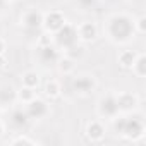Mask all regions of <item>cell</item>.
Segmentation results:
<instances>
[{"mask_svg":"<svg viewBox=\"0 0 146 146\" xmlns=\"http://www.w3.org/2000/svg\"><path fill=\"white\" fill-rule=\"evenodd\" d=\"M103 35L105 38L113 43V45H127L131 43L137 35L134 29V17L125 14V12H115L112 16L107 17L105 24H103Z\"/></svg>","mask_w":146,"mask_h":146,"instance_id":"6da1fadb","label":"cell"},{"mask_svg":"<svg viewBox=\"0 0 146 146\" xmlns=\"http://www.w3.org/2000/svg\"><path fill=\"white\" fill-rule=\"evenodd\" d=\"M112 125H113V131L117 136H120L122 139L125 141H131V143H137L144 137V132H146V122H144V117L143 113H139L137 110L136 112H131V113H119L115 119L110 120Z\"/></svg>","mask_w":146,"mask_h":146,"instance_id":"7a4b0ae2","label":"cell"},{"mask_svg":"<svg viewBox=\"0 0 146 146\" xmlns=\"http://www.w3.org/2000/svg\"><path fill=\"white\" fill-rule=\"evenodd\" d=\"M62 52L52 43H36L35 52H33V58L35 62L41 67V69H52L57 65V62L60 60Z\"/></svg>","mask_w":146,"mask_h":146,"instance_id":"3957f363","label":"cell"},{"mask_svg":"<svg viewBox=\"0 0 146 146\" xmlns=\"http://www.w3.org/2000/svg\"><path fill=\"white\" fill-rule=\"evenodd\" d=\"M70 78V90L76 96L79 98H86V96H91L96 88H98V81L93 74L90 72H79V74H72L69 76Z\"/></svg>","mask_w":146,"mask_h":146,"instance_id":"277c9868","label":"cell"},{"mask_svg":"<svg viewBox=\"0 0 146 146\" xmlns=\"http://www.w3.org/2000/svg\"><path fill=\"white\" fill-rule=\"evenodd\" d=\"M52 41H53V45H55L60 52H64V50H67V48H70V46H74L76 43H79V38H78V26L67 21L58 31H55V33L52 35Z\"/></svg>","mask_w":146,"mask_h":146,"instance_id":"5b68a950","label":"cell"},{"mask_svg":"<svg viewBox=\"0 0 146 146\" xmlns=\"http://www.w3.org/2000/svg\"><path fill=\"white\" fill-rule=\"evenodd\" d=\"M119 105H117V96L115 93H105L98 98L96 102V115L102 120H112L119 115Z\"/></svg>","mask_w":146,"mask_h":146,"instance_id":"8992f818","label":"cell"},{"mask_svg":"<svg viewBox=\"0 0 146 146\" xmlns=\"http://www.w3.org/2000/svg\"><path fill=\"white\" fill-rule=\"evenodd\" d=\"M67 23V17L62 11H57V9H52L48 12H43V24H41V29L48 35H53L55 31H58L64 24Z\"/></svg>","mask_w":146,"mask_h":146,"instance_id":"52a82bcc","label":"cell"},{"mask_svg":"<svg viewBox=\"0 0 146 146\" xmlns=\"http://www.w3.org/2000/svg\"><path fill=\"white\" fill-rule=\"evenodd\" d=\"M24 108H26V113L31 119V122L43 120V119H46L50 115V105H48V102L43 100V98H40V96H36L35 100H31L29 103H26Z\"/></svg>","mask_w":146,"mask_h":146,"instance_id":"ba28073f","label":"cell"},{"mask_svg":"<svg viewBox=\"0 0 146 146\" xmlns=\"http://www.w3.org/2000/svg\"><path fill=\"white\" fill-rule=\"evenodd\" d=\"M7 112H9V125H11L14 131L21 132V131H24V129L31 124V119L28 117L24 105L16 103V105H14L12 108H9Z\"/></svg>","mask_w":146,"mask_h":146,"instance_id":"9c48e42d","label":"cell"},{"mask_svg":"<svg viewBox=\"0 0 146 146\" xmlns=\"http://www.w3.org/2000/svg\"><path fill=\"white\" fill-rule=\"evenodd\" d=\"M78 26V38H79V43L83 45H90V43H95L100 36V28L95 21H83Z\"/></svg>","mask_w":146,"mask_h":146,"instance_id":"30bf717a","label":"cell"},{"mask_svg":"<svg viewBox=\"0 0 146 146\" xmlns=\"http://www.w3.org/2000/svg\"><path fill=\"white\" fill-rule=\"evenodd\" d=\"M43 24V12L38 9H29L21 16V26L28 31V33H40Z\"/></svg>","mask_w":146,"mask_h":146,"instance_id":"8fae6325","label":"cell"},{"mask_svg":"<svg viewBox=\"0 0 146 146\" xmlns=\"http://www.w3.org/2000/svg\"><path fill=\"white\" fill-rule=\"evenodd\" d=\"M115 96L120 113H131L139 108V96L134 91H119L115 93Z\"/></svg>","mask_w":146,"mask_h":146,"instance_id":"7c38bea8","label":"cell"},{"mask_svg":"<svg viewBox=\"0 0 146 146\" xmlns=\"http://www.w3.org/2000/svg\"><path fill=\"white\" fill-rule=\"evenodd\" d=\"M84 136L90 143H102L107 136V127L103 124L102 119H93L86 124V129H84Z\"/></svg>","mask_w":146,"mask_h":146,"instance_id":"4fadbf2b","label":"cell"},{"mask_svg":"<svg viewBox=\"0 0 146 146\" xmlns=\"http://www.w3.org/2000/svg\"><path fill=\"white\" fill-rule=\"evenodd\" d=\"M16 103H17V90L9 83H2L0 84V110L7 112Z\"/></svg>","mask_w":146,"mask_h":146,"instance_id":"5bb4252c","label":"cell"},{"mask_svg":"<svg viewBox=\"0 0 146 146\" xmlns=\"http://www.w3.org/2000/svg\"><path fill=\"white\" fill-rule=\"evenodd\" d=\"M62 93H64V88H62V83H60L58 79L50 78L48 81H45V84H43V95H45L46 98L55 100V98H58Z\"/></svg>","mask_w":146,"mask_h":146,"instance_id":"9a60e30c","label":"cell"},{"mask_svg":"<svg viewBox=\"0 0 146 146\" xmlns=\"http://www.w3.org/2000/svg\"><path fill=\"white\" fill-rule=\"evenodd\" d=\"M55 67L64 78H69V76L74 74V70H76V60H72V58H69L67 55L62 53V57H60V60L57 62Z\"/></svg>","mask_w":146,"mask_h":146,"instance_id":"2e32d148","label":"cell"},{"mask_svg":"<svg viewBox=\"0 0 146 146\" xmlns=\"http://www.w3.org/2000/svg\"><path fill=\"white\" fill-rule=\"evenodd\" d=\"M41 84V78H40V72L38 70H26L23 72L21 76V86H26V88H33V90H38Z\"/></svg>","mask_w":146,"mask_h":146,"instance_id":"e0dca14e","label":"cell"},{"mask_svg":"<svg viewBox=\"0 0 146 146\" xmlns=\"http://www.w3.org/2000/svg\"><path fill=\"white\" fill-rule=\"evenodd\" d=\"M136 57H137V52H136V50H120L119 55H117V62H119V65H120L122 69L131 70V67H132Z\"/></svg>","mask_w":146,"mask_h":146,"instance_id":"ac0fdd59","label":"cell"},{"mask_svg":"<svg viewBox=\"0 0 146 146\" xmlns=\"http://www.w3.org/2000/svg\"><path fill=\"white\" fill-rule=\"evenodd\" d=\"M131 72L139 79H143L146 76V55L143 52H137V57H136V60L131 67Z\"/></svg>","mask_w":146,"mask_h":146,"instance_id":"d6986e66","label":"cell"},{"mask_svg":"<svg viewBox=\"0 0 146 146\" xmlns=\"http://www.w3.org/2000/svg\"><path fill=\"white\" fill-rule=\"evenodd\" d=\"M36 96H38V93H36V90H33V88L21 86V90H17V103H21V105L29 103V102L35 100Z\"/></svg>","mask_w":146,"mask_h":146,"instance_id":"ffe728a7","label":"cell"},{"mask_svg":"<svg viewBox=\"0 0 146 146\" xmlns=\"http://www.w3.org/2000/svg\"><path fill=\"white\" fill-rule=\"evenodd\" d=\"M64 55H67L69 58H72V60H79V58H83V55H84V46H83V43H76L74 46H70V48H67V50H64L62 52Z\"/></svg>","mask_w":146,"mask_h":146,"instance_id":"44dd1931","label":"cell"},{"mask_svg":"<svg viewBox=\"0 0 146 146\" xmlns=\"http://www.w3.org/2000/svg\"><path fill=\"white\" fill-rule=\"evenodd\" d=\"M9 144H29V146H33V144H36V141L23 132H17L12 139H9Z\"/></svg>","mask_w":146,"mask_h":146,"instance_id":"7402d4cb","label":"cell"},{"mask_svg":"<svg viewBox=\"0 0 146 146\" xmlns=\"http://www.w3.org/2000/svg\"><path fill=\"white\" fill-rule=\"evenodd\" d=\"M134 29H136V35L139 36L146 33V16L144 14H139L137 17H134Z\"/></svg>","mask_w":146,"mask_h":146,"instance_id":"603a6c76","label":"cell"},{"mask_svg":"<svg viewBox=\"0 0 146 146\" xmlns=\"http://www.w3.org/2000/svg\"><path fill=\"white\" fill-rule=\"evenodd\" d=\"M78 4L83 11H90L93 5H95V0H78Z\"/></svg>","mask_w":146,"mask_h":146,"instance_id":"cb8c5ba5","label":"cell"},{"mask_svg":"<svg viewBox=\"0 0 146 146\" xmlns=\"http://www.w3.org/2000/svg\"><path fill=\"white\" fill-rule=\"evenodd\" d=\"M7 57H5V53H2V55H0V70H4L5 67H7Z\"/></svg>","mask_w":146,"mask_h":146,"instance_id":"d4e9b609","label":"cell"},{"mask_svg":"<svg viewBox=\"0 0 146 146\" xmlns=\"http://www.w3.org/2000/svg\"><path fill=\"white\" fill-rule=\"evenodd\" d=\"M5 48H7V43H5V40L2 36H0V55L5 53Z\"/></svg>","mask_w":146,"mask_h":146,"instance_id":"484cf974","label":"cell"},{"mask_svg":"<svg viewBox=\"0 0 146 146\" xmlns=\"http://www.w3.org/2000/svg\"><path fill=\"white\" fill-rule=\"evenodd\" d=\"M5 132V122L4 120H0V136H2Z\"/></svg>","mask_w":146,"mask_h":146,"instance_id":"4316f807","label":"cell"},{"mask_svg":"<svg viewBox=\"0 0 146 146\" xmlns=\"http://www.w3.org/2000/svg\"><path fill=\"white\" fill-rule=\"evenodd\" d=\"M5 5H7V0H0V12L5 9Z\"/></svg>","mask_w":146,"mask_h":146,"instance_id":"83f0119b","label":"cell"}]
</instances>
